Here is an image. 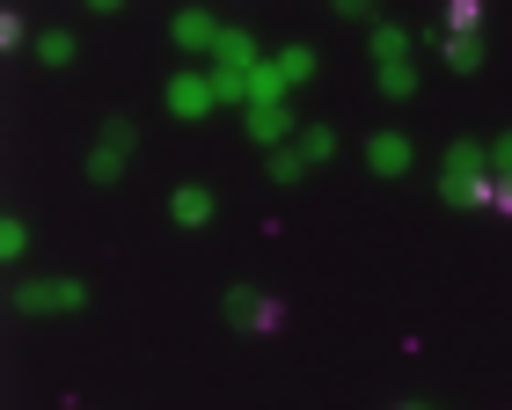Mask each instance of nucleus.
I'll return each instance as SVG.
<instances>
[{"mask_svg": "<svg viewBox=\"0 0 512 410\" xmlns=\"http://www.w3.org/2000/svg\"><path fill=\"white\" fill-rule=\"evenodd\" d=\"M169 30H176V44H183V52H205V59H213V44H220V22L205 15V8H183V15L169 22Z\"/></svg>", "mask_w": 512, "mask_h": 410, "instance_id": "nucleus-8", "label": "nucleus"}, {"mask_svg": "<svg viewBox=\"0 0 512 410\" xmlns=\"http://www.w3.org/2000/svg\"><path fill=\"white\" fill-rule=\"evenodd\" d=\"M417 162V147L403 140V132H374V140H366V169L374 176H403Z\"/></svg>", "mask_w": 512, "mask_h": 410, "instance_id": "nucleus-6", "label": "nucleus"}, {"mask_svg": "<svg viewBox=\"0 0 512 410\" xmlns=\"http://www.w3.org/2000/svg\"><path fill=\"white\" fill-rule=\"evenodd\" d=\"M220 315H227V330H256V337H271L278 323H286V308H278L271 293H256V286H227Z\"/></svg>", "mask_w": 512, "mask_h": 410, "instance_id": "nucleus-3", "label": "nucleus"}, {"mask_svg": "<svg viewBox=\"0 0 512 410\" xmlns=\"http://www.w3.org/2000/svg\"><path fill=\"white\" fill-rule=\"evenodd\" d=\"M293 147L308 154V169H322V162L337 154V132H330V125H300V140H293Z\"/></svg>", "mask_w": 512, "mask_h": 410, "instance_id": "nucleus-13", "label": "nucleus"}, {"mask_svg": "<svg viewBox=\"0 0 512 410\" xmlns=\"http://www.w3.org/2000/svg\"><path fill=\"white\" fill-rule=\"evenodd\" d=\"M491 176H512V132H498V140H491Z\"/></svg>", "mask_w": 512, "mask_h": 410, "instance_id": "nucleus-20", "label": "nucleus"}, {"mask_svg": "<svg viewBox=\"0 0 512 410\" xmlns=\"http://www.w3.org/2000/svg\"><path fill=\"white\" fill-rule=\"evenodd\" d=\"M8 301L22 315H81L88 308V286L81 279H22V286H8Z\"/></svg>", "mask_w": 512, "mask_h": 410, "instance_id": "nucleus-1", "label": "nucleus"}, {"mask_svg": "<svg viewBox=\"0 0 512 410\" xmlns=\"http://www.w3.org/2000/svg\"><path fill=\"white\" fill-rule=\"evenodd\" d=\"M278 74L286 81H315V52L308 44H286V52H278Z\"/></svg>", "mask_w": 512, "mask_h": 410, "instance_id": "nucleus-18", "label": "nucleus"}, {"mask_svg": "<svg viewBox=\"0 0 512 410\" xmlns=\"http://www.w3.org/2000/svg\"><path fill=\"white\" fill-rule=\"evenodd\" d=\"M132 147H139V125L132 118H103V140L88 147V184H118L125 162H132Z\"/></svg>", "mask_w": 512, "mask_h": 410, "instance_id": "nucleus-2", "label": "nucleus"}, {"mask_svg": "<svg viewBox=\"0 0 512 410\" xmlns=\"http://www.w3.org/2000/svg\"><path fill=\"white\" fill-rule=\"evenodd\" d=\"M169 220L176 227H205V220H213V191H205V184H176L169 191Z\"/></svg>", "mask_w": 512, "mask_h": 410, "instance_id": "nucleus-9", "label": "nucleus"}, {"mask_svg": "<svg viewBox=\"0 0 512 410\" xmlns=\"http://www.w3.org/2000/svg\"><path fill=\"white\" fill-rule=\"evenodd\" d=\"M403 410H425V403H403Z\"/></svg>", "mask_w": 512, "mask_h": 410, "instance_id": "nucleus-22", "label": "nucleus"}, {"mask_svg": "<svg viewBox=\"0 0 512 410\" xmlns=\"http://www.w3.org/2000/svg\"><path fill=\"white\" fill-rule=\"evenodd\" d=\"M286 74H278V59L271 66H256V74H249V110H286Z\"/></svg>", "mask_w": 512, "mask_h": 410, "instance_id": "nucleus-10", "label": "nucleus"}, {"mask_svg": "<svg viewBox=\"0 0 512 410\" xmlns=\"http://www.w3.org/2000/svg\"><path fill=\"white\" fill-rule=\"evenodd\" d=\"M256 37L249 30H220V44H213V74H256Z\"/></svg>", "mask_w": 512, "mask_h": 410, "instance_id": "nucleus-7", "label": "nucleus"}, {"mask_svg": "<svg viewBox=\"0 0 512 410\" xmlns=\"http://www.w3.org/2000/svg\"><path fill=\"white\" fill-rule=\"evenodd\" d=\"M300 176H308V154H300V147H278V154H271V184H300Z\"/></svg>", "mask_w": 512, "mask_h": 410, "instance_id": "nucleus-17", "label": "nucleus"}, {"mask_svg": "<svg viewBox=\"0 0 512 410\" xmlns=\"http://www.w3.org/2000/svg\"><path fill=\"white\" fill-rule=\"evenodd\" d=\"M381 96H388V103H410V96H417V59H410V66H381Z\"/></svg>", "mask_w": 512, "mask_h": 410, "instance_id": "nucleus-16", "label": "nucleus"}, {"mask_svg": "<svg viewBox=\"0 0 512 410\" xmlns=\"http://www.w3.org/2000/svg\"><path fill=\"white\" fill-rule=\"evenodd\" d=\"M374 66H410V30L381 22V30H374Z\"/></svg>", "mask_w": 512, "mask_h": 410, "instance_id": "nucleus-12", "label": "nucleus"}, {"mask_svg": "<svg viewBox=\"0 0 512 410\" xmlns=\"http://www.w3.org/2000/svg\"><path fill=\"white\" fill-rule=\"evenodd\" d=\"M22 249H30V227H22V220H0V264H15Z\"/></svg>", "mask_w": 512, "mask_h": 410, "instance_id": "nucleus-19", "label": "nucleus"}, {"mask_svg": "<svg viewBox=\"0 0 512 410\" xmlns=\"http://www.w3.org/2000/svg\"><path fill=\"white\" fill-rule=\"evenodd\" d=\"M169 110H176V118H213V110H220L213 74H176L169 81Z\"/></svg>", "mask_w": 512, "mask_h": 410, "instance_id": "nucleus-4", "label": "nucleus"}, {"mask_svg": "<svg viewBox=\"0 0 512 410\" xmlns=\"http://www.w3.org/2000/svg\"><path fill=\"white\" fill-rule=\"evenodd\" d=\"M439 59H447L454 74H476V66H483V37H447V44H439Z\"/></svg>", "mask_w": 512, "mask_h": 410, "instance_id": "nucleus-14", "label": "nucleus"}, {"mask_svg": "<svg viewBox=\"0 0 512 410\" xmlns=\"http://www.w3.org/2000/svg\"><path fill=\"white\" fill-rule=\"evenodd\" d=\"M491 213H512V176H498V198H491Z\"/></svg>", "mask_w": 512, "mask_h": 410, "instance_id": "nucleus-21", "label": "nucleus"}, {"mask_svg": "<svg viewBox=\"0 0 512 410\" xmlns=\"http://www.w3.org/2000/svg\"><path fill=\"white\" fill-rule=\"evenodd\" d=\"M439 198L461 205V213H491V198H498V176H454V169H439Z\"/></svg>", "mask_w": 512, "mask_h": 410, "instance_id": "nucleus-5", "label": "nucleus"}, {"mask_svg": "<svg viewBox=\"0 0 512 410\" xmlns=\"http://www.w3.org/2000/svg\"><path fill=\"white\" fill-rule=\"evenodd\" d=\"M30 52H37V66H74V37H66V30H44Z\"/></svg>", "mask_w": 512, "mask_h": 410, "instance_id": "nucleus-15", "label": "nucleus"}, {"mask_svg": "<svg viewBox=\"0 0 512 410\" xmlns=\"http://www.w3.org/2000/svg\"><path fill=\"white\" fill-rule=\"evenodd\" d=\"M249 140L278 154V147L293 140V110H249Z\"/></svg>", "mask_w": 512, "mask_h": 410, "instance_id": "nucleus-11", "label": "nucleus"}]
</instances>
